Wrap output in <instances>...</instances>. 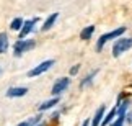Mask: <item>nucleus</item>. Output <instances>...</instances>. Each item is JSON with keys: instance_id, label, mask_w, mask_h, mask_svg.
Here are the masks:
<instances>
[{"instance_id": "nucleus-1", "label": "nucleus", "mask_w": 132, "mask_h": 126, "mask_svg": "<svg viewBox=\"0 0 132 126\" xmlns=\"http://www.w3.org/2000/svg\"><path fill=\"white\" fill-rule=\"evenodd\" d=\"M124 33H126V26H119V28H116V29H113V31H109V33H104L103 36H100L98 43H96V51L101 53V51H103V48H104V44L108 43V41L122 36Z\"/></svg>"}, {"instance_id": "nucleus-19", "label": "nucleus", "mask_w": 132, "mask_h": 126, "mask_svg": "<svg viewBox=\"0 0 132 126\" xmlns=\"http://www.w3.org/2000/svg\"><path fill=\"white\" fill-rule=\"evenodd\" d=\"M88 124H90V121H88V120H87V121H83V123H82V126H88Z\"/></svg>"}, {"instance_id": "nucleus-10", "label": "nucleus", "mask_w": 132, "mask_h": 126, "mask_svg": "<svg viewBox=\"0 0 132 126\" xmlns=\"http://www.w3.org/2000/svg\"><path fill=\"white\" fill-rule=\"evenodd\" d=\"M57 17H59V13L57 12H54V13H51L49 17H47V20L44 21V26H43V31H47L49 28H52L54 26V23H55V20H57Z\"/></svg>"}, {"instance_id": "nucleus-16", "label": "nucleus", "mask_w": 132, "mask_h": 126, "mask_svg": "<svg viewBox=\"0 0 132 126\" xmlns=\"http://www.w3.org/2000/svg\"><path fill=\"white\" fill-rule=\"evenodd\" d=\"M21 26H23V20H21V18H15L13 21H12V25H10V28H12L13 31H18V29H21Z\"/></svg>"}, {"instance_id": "nucleus-14", "label": "nucleus", "mask_w": 132, "mask_h": 126, "mask_svg": "<svg viewBox=\"0 0 132 126\" xmlns=\"http://www.w3.org/2000/svg\"><path fill=\"white\" fill-rule=\"evenodd\" d=\"M116 112H118V108H113V110H111V112H109V115H108V116H106V118H103V120H101V126H108L111 121H113V118L116 116Z\"/></svg>"}, {"instance_id": "nucleus-21", "label": "nucleus", "mask_w": 132, "mask_h": 126, "mask_svg": "<svg viewBox=\"0 0 132 126\" xmlns=\"http://www.w3.org/2000/svg\"><path fill=\"white\" fill-rule=\"evenodd\" d=\"M0 74H2V70H0Z\"/></svg>"}, {"instance_id": "nucleus-9", "label": "nucleus", "mask_w": 132, "mask_h": 126, "mask_svg": "<svg viewBox=\"0 0 132 126\" xmlns=\"http://www.w3.org/2000/svg\"><path fill=\"white\" fill-rule=\"evenodd\" d=\"M104 105H101V107L96 110V113H95V118H93V121H91V126H100L101 123V120L104 118Z\"/></svg>"}, {"instance_id": "nucleus-17", "label": "nucleus", "mask_w": 132, "mask_h": 126, "mask_svg": "<svg viewBox=\"0 0 132 126\" xmlns=\"http://www.w3.org/2000/svg\"><path fill=\"white\" fill-rule=\"evenodd\" d=\"M96 72H98V70H93V72H91L90 75H87V77H85V79L82 80V84H80V87H85V85H88V84H91V79H93L95 75H96Z\"/></svg>"}, {"instance_id": "nucleus-11", "label": "nucleus", "mask_w": 132, "mask_h": 126, "mask_svg": "<svg viewBox=\"0 0 132 126\" xmlns=\"http://www.w3.org/2000/svg\"><path fill=\"white\" fill-rule=\"evenodd\" d=\"M93 33H95V26H93V25H90V26H87V28L82 29V33H80V39L88 41V39L93 36Z\"/></svg>"}, {"instance_id": "nucleus-8", "label": "nucleus", "mask_w": 132, "mask_h": 126, "mask_svg": "<svg viewBox=\"0 0 132 126\" xmlns=\"http://www.w3.org/2000/svg\"><path fill=\"white\" fill-rule=\"evenodd\" d=\"M28 93V88L26 87H12L7 90V97L10 98H16V97H24Z\"/></svg>"}, {"instance_id": "nucleus-20", "label": "nucleus", "mask_w": 132, "mask_h": 126, "mask_svg": "<svg viewBox=\"0 0 132 126\" xmlns=\"http://www.w3.org/2000/svg\"><path fill=\"white\" fill-rule=\"evenodd\" d=\"M38 126H46V124H44V123H41V121H39V123H38Z\"/></svg>"}, {"instance_id": "nucleus-13", "label": "nucleus", "mask_w": 132, "mask_h": 126, "mask_svg": "<svg viewBox=\"0 0 132 126\" xmlns=\"http://www.w3.org/2000/svg\"><path fill=\"white\" fill-rule=\"evenodd\" d=\"M59 103V98H52V100H47V102H44L43 105H39V112H46V110L52 108L54 105Z\"/></svg>"}, {"instance_id": "nucleus-7", "label": "nucleus", "mask_w": 132, "mask_h": 126, "mask_svg": "<svg viewBox=\"0 0 132 126\" xmlns=\"http://www.w3.org/2000/svg\"><path fill=\"white\" fill-rule=\"evenodd\" d=\"M36 21H38V18H33V20H26V21H23V26H21V29H20V39H24L29 33L33 31V26L36 25Z\"/></svg>"}, {"instance_id": "nucleus-6", "label": "nucleus", "mask_w": 132, "mask_h": 126, "mask_svg": "<svg viewBox=\"0 0 132 126\" xmlns=\"http://www.w3.org/2000/svg\"><path fill=\"white\" fill-rule=\"evenodd\" d=\"M126 112H127V102H122L118 107V118H116V121L113 123V126H124V120H126Z\"/></svg>"}, {"instance_id": "nucleus-12", "label": "nucleus", "mask_w": 132, "mask_h": 126, "mask_svg": "<svg viewBox=\"0 0 132 126\" xmlns=\"http://www.w3.org/2000/svg\"><path fill=\"white\" fill-rule=\"evenodd\" d=\"M8 49V36L7 33H0V54L7 53Z\"/></svg>"}, {"instance_id": "nucleus-2", "label": "nucleus", "mask_w": 132, "mask_h": 126, "mask_svg": "<svg viewBox=\"0 0 132 126\" xmlns=\"http://www.w3.org/2000/svg\"><path fill=\"white\" fill-rule=\"evenodd\" d=\"M130 48H132V38H121V39H118V41L114 43V46H113V56L119 57L121 54L129 51Z\"/></svg>"}, {"instance_id": "nucleus-18", "label": "nucleus", "mask_w": 132, "mask_h": 126, "mask_svg": "<svg viewBox=\"0 0 132 126\" xmlns=\"http://www.w3.org/2000/svg\"><path fill=\"white\" fill-rule=\"evenodd\" d=\"M78 70H80V64H77L75 67H72V69H70V74H72V75H75V74L78 72Z\"/></svg>"}, {"instance_id": "nucleus-3", "label": "nucleus", "mask_w": 132, "mask_h": 126, "mask_svg": "<svg viewBox=\"0 0 132 126\" xmlns=\"http://www.w3.org/2000/svg\"><path fill=\"white\" fill-rule=\"evenodd\" d=\"M36 46V43H34V39H18L16 43H15V56H21L23 53H28L29 49H33Z\"/></svg>"}, {"instance_id": "nucleus-5", "label": "nucleus", "mask_w": 132, "mask_h": 126, "mask_svg": "<svg viewBox=\"0 0 132 126\" xmlns=\"http://www.w3.org/2000/svg\"><path fill=\"white\" fill-rule=\"evenodd\" d=\"M69 85H70V79H69V77H62V79H59L57 82L52 85L51 93H52V95H60L62 92H65V90H67Z\"/></svg>"}, {"instance_id": "nucleus-4", "label": "nucleus", "mask_w": 132, "mask_h": 126, "mask_svg": "<svg viewBox=\"0 0 132 126\" xmlns=\"http://www.w3.org/2000/svg\"><path fill=\"white\" fill-rule=\"evenodd\" d=\"M54 65V59H49V61H44V62H41L39 65H36L34 69H31L28 72V77H38V75H41V74H44L46 70H49L51 67Z\"/></svg>"}, {"instance_id": "nucleus-15", "label": "nucleus", "mask_w": 132, "mask_h": 126, "mask_svg": "<svg viewBox=\"0 0 132 126\" xmlns=\"http://www.w3.org/2000/svg\"><path fill=\"white\" fill-rule=\"evenodd\" d=\"M41 121V116H34V118H29V120H26V121H23V123H20L18 126H34L36 123H39Z\"/></svg>"}]
</instances>
